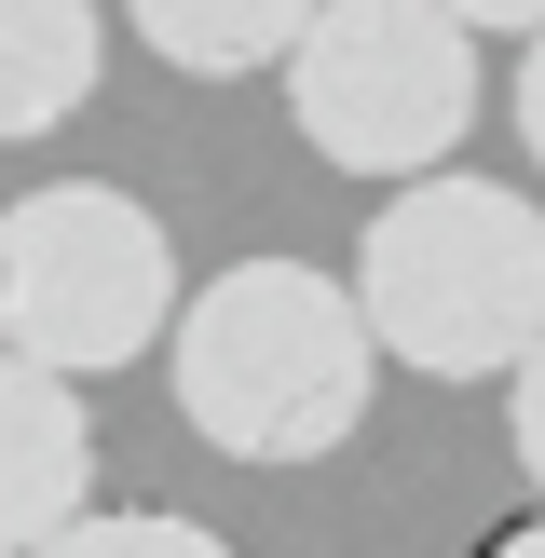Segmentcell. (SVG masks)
Segmentation results:
<instances>
[{
  "mask_svg": "<svg viewBox=\"0 0 545 558\" xmlns=\"http://www.w3.org/2000/svg\"><path fill=\"white\" fill-rule=\"evenodd\" d=\"M477 27L450 0H314L287 41V123L341 178H423L477 136Z\"/></svg>",
  "mask_w": 545,
  "mask_h": 558,
  "instance_id": "3",
  "label": "cell"
},
{
  "mask_svg": "<svg viewBox=\"0 0 545 558\" xmlns=\"http://www.w3.org/2000/svg\"><path fill=\"white\" fill-rule=\"evenodd\" d=\"M505 558H545V505H532V518H518V532H505Z\"/></svg>",
  "mask_w": 545,
  "mask_h": 558,
  "instance_id": "12",
  "label": "cell"
},
{
  "mask_svg": "<svg viewBox=\"0 0 545 558\" xmlns=\"http://www.w3.org/2000/svg\"><path fill=\"white\" fill-rule=\"evenodd\" d=\"M354 300L396 368L505 381L545 341V205H518L505 178H463V163H423V178H396V205H368Z\"/></svg>",
  "mask_w": 545,
  "mask_h": 558,
  "instance_id": "2",
  "label": "cell"
},
{
  "mask_svg": "<svg viewBox=\"0 0 545 558\" xmlns=\"http://www.w3.org/2000/svg\"><path fill=\"white\" fill-rule=\"evenodd\" d=\"M505 423H518V477L545 490V341H532V354L505 368Z\"/></svg>",
  "mask_w": 545,
  "mask_h": 558,
  "instance_id": "9",
  "label": "cell"
},
{
  "mask_svg": "<svg viewBox=\"0 0 545 558\" xmlns=\"http://www.w3.org/2000/svg\"><path fill=\"white\" fill-rule=\"evenodd\" d=\"M178 327V245L136 191L109 178H41L0 205V341L41 368L96 381Z\"/></svg>",
  "mask_w": 545,
  "mask_h": 558,
  "instance_id": "4",
  "label": "cell"
},
{
  "mask_svg": "<svg viewBox=\"0 0 545 558\" xmlns=\"http://www.w3.org/2000/svg\"><path fill=\"white\" fill-rule=\"evenodd\" d=\"M300 14H314V0H123V27L164 54V69H191V82H259V69H287Z\"/></svg>",
  "mask_w": 545,
  "mask_h": 558,
  "instance_id": "7",
  "label": "cell"
},
{
  "mask_svg": "<svg viewBox=\"0 0 545 558\" xmlns=\"http://www.w3.org/2000/svg\"><path fill=\"white\" fill-rule=\"evenodd\" d=\"M82 505H96V423H82V381L0 341V558H41Z\"/></svg>",
  "mask_w": 545,
  "mask_h": 558,
  "instance_id": "5",
  "label": "cell"
},
{
  "mask_svg": "<svg viewBox=\"0 0 545 558\" xmlns=\"http://www.w3.org/2000/svg\"><path fill=\"white\" fill-rule=\"evenodd\" d=\"M109 69V14L96 0H0V150L55 136Z\"/></svg>",
  "mask_w": 545,
  "mask_h": 558,
  "instance_id": "6",
  "label": "cell"
},
{
  "mask_svg": "<svg viewBox=\"0 0 545 558\" xmlns=\"http://www.w3.org/2000/svg\"><path fill=\"white\" fill-rule=\"evenodd\" d=\"M218 545L232 532H205V518H178V505H82L41 558H218Z\"/></svg>",
  "mask_w": 545,
  "mask_h": 558,
  "instance_id": "8",
  "label": "cell"
},
{
  "mask_svg": "<svg viewBox=\"0 0 545 558\" xmlns=\"http://www.w3.org/2000/svg\"><path fill=\"white\" fill-rule=\"evenodd\" d=\"M164 381H178V423L205 436V450L287 477V463L354 450V423H368V396H382V327H368V300H354L341 272H314V259H232V272H205V287L178 300Z\"/></svg>",
  "mask_w": 545,
  "mask_h": 558,
  "instance_id": "1",
  "label": "cell"
},
{
  "mask_svg": "<svg viewBox=\"0 0 545 558\" xmlns=\"http://www.w3.org/2000/svg\"><path fill=\"white\" fill-rule=\"evenodd\" d=\"M463 27H477V41H518V27H545V0H450Z\"/></svg>",
  "mask_w": 545,
  "mask_h": 558,
  "instance_id": "11",
  "label": "cell"
},
{
  "mask_svg": "<svg viewBox=\"0 0 545 558\" xmlns=\"http://www.w3.org/2000/svg\"><path fill=\"white\" fill-rule=\"evenodd\" d=\"M505 109H518V150L545 163V27H518V96Z\"/></svg>",
  "mask_w": 545,
  "mask_h": 558,
  "instance_id": "10",
  "label": "cell"
}]
</instances>
